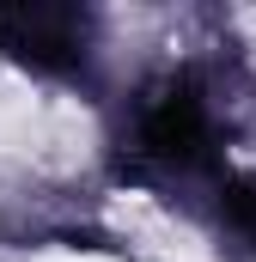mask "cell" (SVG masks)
Returning a JSON list of instances; mask_svg holds the SVG:
<instances>
[{
  "label": "cell",
  "instance_id": "obj_1",
  "mask_svg": "<svg viewBox=\"0 0 256 262\" xmlns=\"http://www.w3.org/2000/svg\"><path fill=\"white\" fill-rule=\"evenodd\" d=\"M0 49L37 73H73L92 49V18L79 6L12 0V6H0Z\"/></svg>",
  "mask_w": 256,
  "mask_h": 262
},
{
  "label": "cell",
  "instance_id": "obj_2",
  "mask_svg": "<svg viewBox=\"0 0 256 262\" xmlns=\"http://www.w3.org/2000/svg\"><path fill=\"white\" fill-rule=\"evenodd\" d=\"M140 152L159 159V165H177V171H189V165H201L214 152V110H207V92H201L195 73L165 79L146 98V110H140Z\"/></svg>",
  "mask_w": 256,
  "mask_h": 262
},
{
  "label": "cell",
  "instance_id": "obj_3",
  "mask_svg": "<svg viewBox=\"0 0 256 262\" xmlns=\"http://www.w3.org/2000/svg\"><path fill=\"white\" fill-rule=\"evenodd\" d=\"M220 207H226V220L256 244V177H232V183L220 189Z\"/></svg>",
  "mask_w": 256,
  "mask_h": 262
}]
</instances>
